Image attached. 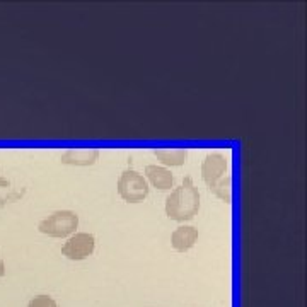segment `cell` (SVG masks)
<instances>
[{"instance_id": "8", "label": "cell", "mask_w": 307, "mask_h": 307, "mask_svg": "<svg viewBox=\"0 0 307 307\" xmlns=\"http://www.w3.org/2000/svg\"><path fill=\"white\" fill-rule=\"evenodd\" d=\"M145 174H147V178L150 180V182L156 186V188L162 190V192L172 188L174 176H172V172L169 171V169L152 164V166H147V168H145Z\"/></svg>"}, {"instance_id": "7", "label": "cell", "mask_w": 307, "mask_h": 307, "mask_svg": "<svg viewBox=\"0 0 307 307\" xmlns=\"http://www.w3.org/2000/svg\"><path fill=\"white\" fill-rule=\"evenodd\" d=\"M98 148H70L60 157L62 164L68 166H92L98 160Z\"/></svg>"}, {"instance_id": "5", "label": "cell", "mask_w": 307, "mask_h": 307, "mask_svg": "<svg viewBox=\"0 0 307 307\" xmlns=\"http://www.w3.org/2000/svg\"><path fill=\"white\" fill-rule=\"evenodd\" d=\"M227 171V160L222 154H208V156L203 159L202 164V178L206 182L208 190H212L215 186L220 178H224V174Z\"/></svg>"}, {"instance_id": "9", "label": "cell", "mask_w": 307, "mask_h": 307, "mask_svg": "<svg viewBox=\"0 0 307 307\" xmlns=\"http://www.w3.org/2000/svg\"><path fill=\"white\" fill-rule=\"evenodd\" d=\"M154 156L166 166H182L188 160V148H156Z\"/></svg>"}, {"instance_id": "13", "label": "cell", "mask_w": 307, "mask_h": 307, "mask_svg": "<svg viewBox=\"0 0 307 307\" xmlns=\"http://www.w3.org/2000/svg\"><path fill=\"white\" fill-rule=\"evenodd\" d=\"M4 275H6V264H4L2 258H0V276H4Z\"/></svg>"}, {"instance_id": "11", "label": "cell", "mask_w": 307, "mask_h": 307, "mask_svg": "<svg viewBox=\"0 0 307 307\" xmlns=\"http://www.w3.org/2000/svg\"><path fill=\"white\" fill-rule=\"evenodd\" d=\"M28 307H58V304H56V300L53 297L41 294V296L32 297L31 300H29Z\"/></svg>"}, {"instance_id": "10", "label": "cell", "mask_w": 307, "mask_h": 307, "mask_svg": "<svg viewBox=\"0 0 307 307\" xmlns=\"http://www.w3.org/2000/svg\"><path fill=\"white\" fill-rule=\"evenodd\" d=\"M230 182H232L230 176L220 178V180L215 182V186L210 190V192L215 193L218 198H220V200H224L226 203H230V198H232V194H230Z\"/></svg>"}, {"instance_id": "4", "label": "cell", "mask_w": 307, "mask_h": 307, "mask_svg": "<svg viewBox=\"0 0 307 307\" xmlns=\"http://www.w3.org/2000/svg\"><path fill=\"white\" fill-rule=\"evenodd\" d=\"M96 248V239L89 232H77L62 246V254L72 261H82L89 258Z\"/></svg>"}, {"instance_id": "6", "label": "cell", "mask_w": 307, "mask_h": 307, "mask_svg": "<svg viewBox=\"0 0 307 307\" xmlns=\"http://www.w3.org/2000/svg\"><path fill=\"white\" fill-rule=\"evenodd\" d=\"M198 239V229L193 226H181L172 232L171 236V246L176 251L184 252L192 250Z\"/></svg>"}, {"instance_id": "12", "label": "cell", "mask_w": 307, "mask_h": 307, "mask_svg": "<svg viewBox=\"0 0 307 307\" xmlns=\"http://www.w3.org/2000/svg\"><path fill=\"white\" fill-rule=\"evenodd\" d=\"M9 186H10V181L6 180V178L0 174V188H9Z\"/></svg>"}, {"instance_id": "3", "label": "cell", "mask_w": 307, "mask_h": 307, "mask_svg": "<svg viewBox=\"0 0 307 307\" xmlns=\"http://www.w3.org/2000/svg\"><path fill=\"white\" fill-rule=\"evenodd\" d=\"M118 194L128 203L144 202L148 196L147 180L135 169H125L118 180Z\"/></svg>"}, {"instance_id": "2", "label": "cell", "mask_w": 307, "mask_h": 307, "mask_svg": "<svg viewBox=\"0 0 307 307\" xmlns=\"http://www.w3.org/2000/svg\"><path fill=\"white\" fill-rule=\"evenodd\" d=\"M78 227V215L72 210H56L38 224V229L50 238H67Z\"/></svg>"}, {"instance_id": "1", "label": "cell", "mask_w": 307, "mask_h": 307, "mask_svg": "<svg viewBox=\"0 0 307 307\" xmlns=\"http://www.w3.org/2000/svg\"><path fill=\"white\" fill-rule=\"evenodd\" d=\"M200 210V193L193 180L186 176L182 182L166 198V215L171 220L184 222L192 220Z\"/></svg>"}]
</instances>
